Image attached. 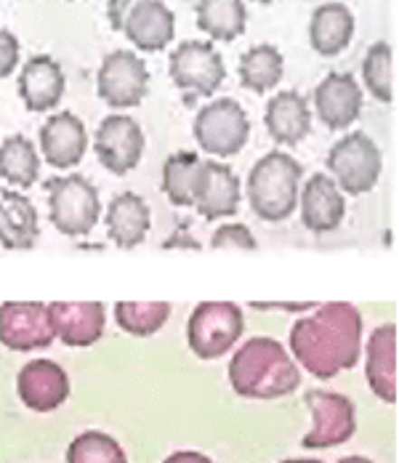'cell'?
Listing matches in <instances>:
<instances>
[{
    "instance_id": "6da1fadb",
    "label": "cell",
    "mask_w": 399,
    "mask_h": 463,
    "mask_svg": "<svg viewBox=\"0 0 399 463\" xmlns=\"http://www.w3.org/2000/svg\"><path fill=\"white\" fill-rule=\"evenodd\" d=\"M362 315L349 301L317 304L314 315L290 327V352L314 378H336L362 357Z\"/></svg>"
},
{
    "instance_id": "7a4b0ae2",
    "label": "cell",
    "mask_w": 399,
    "mask_h": 463,
    "mask_svg": "<svg viewBox=\"0 0 399 463\" xmlns=\"http://www.w3.org/2000/svg\"><path fill=\"white\" fill-rule=\"evenodd\" d=\"M229 383L245 400H280L301 386V371L277 338L256 335L229 360Z\"/></svg>"
},
{
    "instance_id": "3957f363",
    "label": "cell",
    "mask_w": 399,
    "mask_h": 463,
    "mask_svg": "<svg viewBox=\"0 0 399 463\" xmlns=\"http://www.w3.org/2000/svg\"><path fill=\"white\" fill-rule=\"evenodd\" d=\"M304 168L288 152H266L264 157L251 168L248 176V203L251 211L269 224L285 222L299 208Z\"/></svg>"
},
{
    "instance_id": "277c9868",
    "label": "cell",
    "mask_w": 399,
    "mask_h": 463,
    "mask_svg": "<svg viewBox=\"0 0 399 463\" xmlns=\"http://www.w3.org/2000/svg\"><path fill=\"white\" fill-rule=\"evenodd\" d=\"M48 189V219L56 230L67 237H86L99 216L101 200L99 189L81 174L53 176L45 182Z\"/></svg>"
},
{
    "instance_id": "5b68a950",
    "label": "cell",
    "mask_w": 399,
    "mask_h": 463,
    "mask_svg": "<svg viewBox=\"0 0 399 463\" xmlns=\"http://www.w3.org/2000/svg\"><path fill=\"white\" fill-rule=\"evenodd\" d=\"M328 176L344 194H365L378 184L384 171V155L381 146L367 134L355 131L336 141L328 152Z\"/></svg>"
},
{
    "instance_id": "8992f818",
    "label": "cell",
    "mask_w": 399,
    "mask_h": 463,
    "mask_svg": "<svg viewBox=\"0 0 399 463\" xmlns=\"http://www.w3.org/2000/svg\"><path fill=\"white\" fill-rule=\"evenodd\" d=\"M242 330V309L234 301H203L186 323V341L197 360H219L234 349Z\"/></svg>"
},
{
    "instance_id": "52a82bcc",
    "label": "cell",
    "mask_w": 399,
    "mask_h": 463,
    "mask_svg": "<svg viewBox=\"0 0 399 463\" xmlns=\"http://www.w3.org/2000/svg\"><path fill=\"white\" fill-rule=\"evenodd\" d=\"M195 141L214 157H234L251 137V120L240 101L223 96L203 104L192 126Z\"/></svg>"
},
{
    "instance_id": "ba28073f",
    "label": "cell",
    "mask_w": 399,
    "mask_h": 463,
    "mask_svg": "<svg viewBox=\"0 0 399 463\" xmlns=\"http://www.w3.org/2000/svg\"><path fill=\"white\" fill-rule=\"evenodd\" d=\"M168 75L186 101L211 99L226 80L223 56L208 41H184L168 59Z\"/></svg>"
},
{
    "instance_id": "9c48e42d",
    "label": "cell",
    "mask_w": 399,
    "mask_h": 463,
    "mask_svg": "<svg viewBox=\"0 0 399 463\" xmlns=\"http://www.w3.org/2000/svg\"><path fill=\"white\" fill-rule=\"evenodd\" d=\"M96 93L112 109L138 107L149 93L147 61L126 48L107 53L96 75Z\"/></svg>"
},
{
    "instance_id": "30bf717a",
    "label": "cell",
    "mask_w": 399,
    "mask_h": 463,
    "mask_svg": "<svg viewBox=\"0 0 399 463\" xmlns=\"http://www.w3.org/2000/svg\"><path fill=\"white\" fill-rule=\"evenodd\" d=\"M304 402L311 411V429L304 434L301 445L317 450V448H336L355 437L356 418L355 405L349 397L336 392L309 389L304 394Z\"/></svg>"
},
{
    "instance_id": "8fae6325",
    "label": "cell",
    "mask_w": 399,
    "mask_h": 463,
    "mask_svg": "<svg viewBox=\"0 0 399 463\" xmlns=\"http://www.w3.org/2000/svg\"><path fill=\"white\" fill-rule=\"evenodd\" d=\"M144 131L128 115H109L99 123L93 134V152L101 168L115 176H128L141 163L144 155Z\"/></svg>"
},
{
    "instance_id": "7c38bea8",
    "label": "cell",
    "mask_w": 399,
    "mask_h": 463,
    "mask_svg": "<svg viewBox=\"0 0 399 463\" xmlns=\"http://www.w3.org/2000/svg\"><path fill=\"white\" fill-rule=\"evenodd\" d=\"M240 176L216 160H200L195 184H192V205L205 222L229 219L240 208Z\"/></svg>"
},
{
    "instance_id": "4fadbf2b",
    "label": "cell",
    "mask_w": 399,
    "mask_h": 463,
    "mask_svg": "<svg viewBox=\"0 0 399 463\" xmlns=\"http://www.w3.org/2000/svg\"><path fill=\"white\" fill-rule=\"evenodd\" d=\"M48 307L41 301L0 304V344L11 352H38L53 344Z\"/></svg>"
},
{
    "instance_id": "5bb4252c",
    "label": "cell",
    "mask_w": 399,
    "mask_h": 463,
    "mask_svg": "<svg viewBox=\"0 0 399 463\" xmlns=\"http://www.w3.org/2000/svg\"><path fill=\"white\" fill-rule=\"evenodd\" d=\"M365 93L352 72H330L314 89V109L325 128L344 131L362 115Z\"/></svg>"
},
{
    "instance_id": "9a60e30c",
    "label": "cell",
    "mask_w": 399,
    "mask_h": 463,
    "mask_svg": "<svg viewBox=\"0 0 399 463\" xmlns=\"http://www.w3.org/2000/svg\"><path fill=\"white\" fill-rule=\"evenodd\" d=\"M365 375L373 394L386 402L397 405L399 397V333L397 325L386 323L375 327L365 346Z\"/></svg>"
},
{
    "instance_id": "2e32d148",
    "label": "cell",
    "mask_w": 399,
    "mask_h": 463,
    "mask_svg": "<svg viewBox=\"0 0 399 463\" xmlns=\"http://www.w3.org/2000/svg\"><path fill=\"white\" fill-rule=\"evenodd\" d=\"M38 146L43 155L45 165L56 171H67L81 165V160L89 152V131L83 120L72 112H56L41 126Z\"/></svg>"
},
{
    "instance_id": "e0dca14e",
    "label": "cell",
    "mask_w": 399,
    "mask_h": 463,
    "mask_svg": "<svg viewBox=\"0 0 399 463\" xmlns=\"http://www.w3.org/2000/svg\"><path fill=\"white\" fill-rule=\"evenodd\" d=\"M48 317L64 346L86 349L104 335L107 309L101 301H53L48 304Z\"/></svg>"
},
{
    "instance_id": "ac0fdd59",
    "label": "cell",
    "mask_w": 399,
    "mask_h": 463,
    "mask_svg": "<svg viewBox=\"0 0 399 463\" xmlns=\"http://www.w3.org/2000/svg\"><path fill=\"white\" fill-rule=\"evenodd\" d=\"M16 392L24 408L35 413H51L70 397V375L53 360H33L16 375Z\"/></svg>"
},
{
    "instance_id": "d6986e66",
    "label": "cell",
    "mask_w": 399,
    "mask_h": 463,
    "mask_svg": "<svg viewBox=\"0 0 399 463\" xmlns=\"http://www.w3.org/2000/svg\"><path fill=\"white\" fill-rule=\"evenodd\" d=\"M123 35L144 53L166 51L176 38V16L163 0H136L126 16Z\"/></svg>"
},
{
    "instance_id": "ffe728a7",
    "label": "cell",
    "mask_w": 399,
    "mask_h": 463,
    "mask_svg": "<svg viewBox=\"0 0 399 463\" xmlns=\"http://www.w3.org/2000/svg\"><path fill=\"white\" fill-rule=\"evenodd\" d=\"M301 224L314 234L338 230L347 219V194L328 174H314L299 192Z\"/></svg>"
},
{
    "instance_id": "44dd1931",
    "label": "cell",
    "mask_w": 399,
    "mask_h": 463,
    "mask_svg": "<svg viewBox=\"0 0 399 463\" xmlns=\"http://www.w3.org/2000/svg\"><path fill=\"white\" fill-rule=\"evenodd\" d=\"M16 89L30 112H51L64 99L67 78H64L62 64L53 56L38 53L24 61Z\"/></svg>"
},
{
    "instance_id": "7402d4cb",
    "label": "cell",
    "mask_w": 399,
    "mask_h": 463,
    "mask_svg": "<svg viewBox=\"0 0 399 463\" xmlns=\"http://www.w3.org/2000/svg\"><path fill=\"white\" fill-rule=\"evenodd\" d=\"M41 237V216L35 203L16 189H0V248L30 250Z\"/></svg>"
},
{
    "instance_id": "603a6c76",
    "label": "cell",
    "mask_w": 399,
    "mask_h": 463,
    "mask_svg": "<svg viewBox=\"0 0 399 463\" xmlns=\"http://www.w3.org/2000/svg\"><path fill=\"white\" fill-rule=\"evenodd\" d=\"M266 131L274 144L296 146L309 137L311 109L299 91H280L266 101Z\"/></svg>"
},
{
    "instance_id": "cb8c5ba5",
    "label": "cell",
    "mask_w": 399,
    "mask_h": 463,
    "mask_svg": "<svg viewBox=\"0 0 399 463\" xmlns=\"http://www.w3.org/2000/svg\"><path fill=\"white\" fill-rule=\"evenodd\" d=\"M104 224H107V237L120 250H131L138 248L152 230V211L144 203V197H138L136 192H120L118 197L109 200Z\"/></svg>"
},
{
    "instance_id": "d4e9b609",
    "label": "cell",
    "mask_w": 399,
    "mask_h": 463,
    "mask_svg": "<svg viewBox=\"0 0 399 463\" xmlns=\"http://www.w3.org/2000/svg\"><path fill=\"white\" fill-rule=\"evenodd\" d=\"M352 38H355V14L349 5L333 0L314 8L309 19V43L319 56L333 59L344 53Z\"/></svg>"
},
{
    "instance_id": "484cf974",
    "label": "cell",
    "mask_w": 399,
    "mask_h": 463,
    "mask_svg": "<svg viewBox=\"0 0 399 463\" xmlns=\"http://www.w3.org/2000/svg\"><path fill=\"white\" fill-rule=\"evenodd\" d=\"M0 179L14 189H30L41 179V152L22 134L0 144Z\"/></svg>"
},
{
    "instance_id": "4316f807",
    "label": "cell",
    "mask_w": 399,
    "mask_h": 463,
    "mask_svg": "<svg viewBox=\"0 0 399 463\" xmlns=\"http://www.w3.org/2000/svg\"><path fill=\"white\" fill-rule=\"evenodd\" d=\"M197 27L222 43L237 41L248 27L245 0H197Z\"/></svg>"
},
{
    "instance_id": "83f0119b",
    "label": "cell",
    "mask_w": 399,
    "mask_h": 463,
    "mask_svg": "<svg viewBox=\"0 0 399 463\" xmlns=\"http://www.w3.org/2000/svg\"><path fill=\"white\" fill-rule=\"evenodd\" d=\"M282 72H285L282 53H280V48H274L271 43L248 48L240 56V64H237L240 86L253 93L271 91L282 80Z\"/></svg>"
},
{
    "instance_id": "f1b7e54d",
    "label": "cell",
    "mask_w": 399,
    "mask_h": 463,
    "mask_svg": "<svg viewBox=\"0 0 399 463\" xmlns=\"http://www.w3.org/2000/svg\"><path fill=\"white\" fill-rule=\"evenodd\" d=\"M362 83L381 104L394 101V51L386 41H375L362 59Z\"/></svg>"
},
{
    "instance_id": "f546056e",
    "label": "cell",
    "mask_w": 399,
    "mask_h": 463,
    "mask_svg": "<svg viewBox=\"0 0 399 463\" xmlns=\"http://www.w3.org/2000/svg\"><path fill=\"white\" fill-rule=\"evenodd\" d=\"M171 317L168 301H118L115 304V320L118 325L136 338H147L157 333Z\"/></svg>"
},
{
    "instance_id": "4dcf8cb0",
    "label": "cell",
    "mask_w": 399,
    "mask_h": 463,
    "mask_svg": "<svg viewBox=\"0 0 399 463\" xmlns=\"http://www.w3.org/2000/svg\"><path fill=\"white\" fill-rule=\"evenodd\" d=\"M197 165H200V155L186 152V149L174 152L163 163V192L176 208L192 205V184H195Z\"/></svg>"
},
{
    "instance_id": "1f68e13d",
    "label": "cell",
    "mask_w": 399,
    "mask_h": 463,
    "mask_svg": "<svg viewBox=\"0 0 399 463\" xmlns=\"http://www.w3.org/2000/svg\"><path fill=\"white\" fill-rule=\"evenodd\" d=\"M67 463H128L120 442L104 431H83L67 448Z\"/></svg>"
},
{
    "instance_id": "d6a6232c",
    "label": "cell",
    "mask_w": 399,
    "mask_h": 463,
    "mask_svg": "<svg viewBox=\"0 0 399 463\" xmlns=\"http://www.w3.org/2000/svg\"><path fill=\"white\" fill-rule=\"evenodd\" d=\"M211 248H237V250H256L259 242L253 237V232L245 224H223L214 232L211 237Z\"/></svg>"
},
{
    "instance_id": "836d02e7",
    "label": "cell",
    "mask_w": 399,
    "mask_h": 463,
    "mask_svg": "<svg viewBox=\"0 0 399 463\" xmlns=\"http://www.w3.org/2000/svg\"><path fill=\"white\" fill-rule=\"evenodd\" d=\"M22 46L11 30H0V80H5L19 67Z\"/></svg>"
},
{
    "instance_id": "e575fe53",
    "label": "cell",
    "mask_w": 399,
    "mask_h": 463,
    "mask_svg": "<svg viewBox=\"0 0 399 463\" xmlns=\"http://www.w3.org/2000/svg\"><path fill=\"white\" fill-rule=\"evenodd\" d=\"M133 5H136V0H107V19L115 33H123L126 16L131 14Z\"/></svg>"
},
{
    "instance_id": "d590c367",
    "label": "cell",
    "mask_w": 399,
    "mask_h": 463,
    "mask_svg": "<svg viewBox=\"0 0 399 463\" xmlns=\"http://www.w3.org/2000/svg\"><path fill=\"white\" fill-rule=\"evenodd\" d=\"M163 463H216L211 461L208 456H203V453H195V450H181V453H174V456H168Z\"/></svg>"
},
{
    "instance_id": "8d00e7d4",
    "label": "cell",
    "mask_w": 399,
    "mask_h": 463,
    "mask_svg": "<svg viewBox=\"0 0 399 463\" xmlns=\"http://www.w3.org/2000/svg\"><path fill=\"white\" fill-rule=\"evenodd\" d=\"M251 307H253V309H282V312H304V309H314L317 304H259V301H253Z\"/></svg>"
},
{
    "instance_id": "74e56055",
    "label": "cell",
    "mask_w": 399,
    "mask_h": 463,
    "mask_svg": "<svg viewBox=\"0 0 399 463\" xmlns=\"http://www.w3.org/2000/svg\"><path fill=\"white\" fill-rule=\"evenodd\" d=\"M338 463H373L370 458H362V456H347V458H341Z\"/></svg>"
},
{
    "instance_id": "f35d334b",
    "label": "cell",
    "mask_w": 399,
    "mask_h": 463,
    "mask_svg": "<svg viewBox=\"0 0 399 463\" xmlns=\"http://www.w3.org/2000/svg\"><path fill=\"white\" fill-rule=\"evenodd\" d=\"M280 463H322V461H317V458H288V461H280Z\"/></svg>"
},
{
    "instance_id": "ab89813d",
    "label": "cell",
    "mask_w": 399,
    "mask_h": 463,
    "mask_svg": "<svg viewBox=\"0 0 399 463\" xmlns=\"http://www.w3.org/2000/svg\"><path fill=\"white\" fill-rule=\"evenodd\" d=\"M253 3H261V5H271L274 0H253Z\"/></svg>"
}]
</instances>
